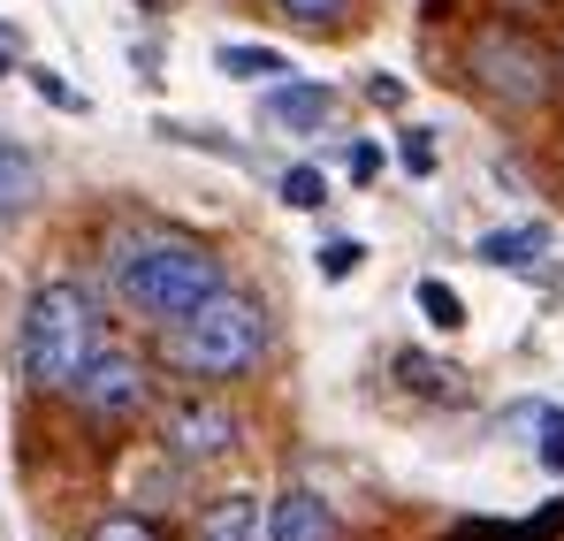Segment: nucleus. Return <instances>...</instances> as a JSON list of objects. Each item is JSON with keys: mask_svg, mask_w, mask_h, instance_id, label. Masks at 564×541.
<instances>
[{"mask_svg": "<svg viewBox=\"0 0 564 541\" xmlns=\"http://www.w3.org/2000/svg\"><path fill=\"white\" fill-rule=\"evenodd\" d=\"M282 206L321 214V206H328V176H321V169H290V176H282Z\"/></svg>", "mask_w": 564, "mask_h": 541, "instance_id": "obj_13", "label": "nucleus"}, {"mask_svg": "<svg viewBox=\"0 0 564 541\" xmlns=\"http://www.w3.org/2000/svg\"><path fill=\"white\" fill-rule=\"evenodd\" d=\"M397 138H404V145H397V161H404L412 176H435V161H443L435 130H420V122H412V130H397Z\"/></svg>", "mask_w": 564, "mask_h": 541, "instance_id": "obj_14", "label": "nucleus"}, {"mask_svg": "<svg viewBox=\"0 0 564 541\" xmlns=\"http://www.w3.org/2000/svg\"><path fill=\"white\" fill-rule=\"evenodd\" d=\"M115 290L145 321H184L206 297H221V260L184 237H122L115 245Z\"/></svg>", "mask_w": 564, "mask_h": 541, "instance_id": "obj_1", "label": "nucleus"}, {"mask_svg": "<svg viewBox=\"0 0 564 541\" xmlns=\"http://www.w3.org/2000/svg\"><path fill=\"white\" fill-rule=\"evenodd\" d=\"M412 297H420V313H427V328H466V297H458L451 282H435V274H427V282H420Z\"/></svg>", "mask_w": 564, "mask_h": 541, "instance_id": "obj_12", "label": "nucleus"}, {"mask_svg": "<svg viewBox=\"0 0 564 541\" xmlns=\"http://www.w3.org/2000/svg\"><path fill=\"white\" fill-rule=\"evenodd\" d=\"M93 541H153V527H145V519H99Z\"/></svg>", "mask_w": 564, "mask_h": 541, "instance_id": "obj_19", "label": "nucleus"}, {"mask_svg": "<svg viewBox=\"0 0 564 541\" xmlns=\"http://www.w3.org/2000/svg\"><path fill=\"white\" fill-rule=\"evenodd\" d=\"M69 389H77V404H85L93 420H130V412L145 404V366L130 359V351H93Z\"/></svg>", "mask_w": 564, "mask_h": 541, "instance_id": "obj_4", "label": "nucleus"}, {"mask_svg": "<svg viewBox=\"0 0 564 541\" xmlns=\"http://www.w3.org/2000/svg\"><path fill=\"white\" fill-rule=\"evenodd\" d=\"M511 420L542 435V473H564V412H557V404H519Z\"/></svg>", "mask_w": 564, "mask_h": 541, "instance_id": "obj_11", "label": "nucleus"}, {"mask_svg": "<svg viewBox=\"0 0 564 541\" xmlns=\"http://www.w3.org/2000/svg\"><path fill=\"white\" fill-rule=\"evenodd\" d=\"M268 115H275L282 130H321L336 115V91L328 85H275L268 91Z\"/></svg>", "mask_w": 564, "mask_h": 541, "instance_id": "obj_8", "label": "nucleus"}, {"mask_svg": "<svg viewBox=\"0 0 564 541\" xmlns=\"http://www.w3.org/2000/svg\"><path fill=\"white\" fill-rule=\"evenodd\" d=\"M260 351H268V313L252 297H229L221 290L198 313L169 321V366H184L198 381H229V374L260 366Z\"/></svg>", "mask_w": 564, "mask_h": 541, "instance_id": "obj_3", "label": "nucleus"}, {"mask_svg": "<svg viewBox=\"0 0 564 541\" xmlns=\"http://www.w3.org/2000/svg\"><path fill=\"white\" fill-rule=\"evenodd\" d=\"M268 541H336V511L313 488H282L268 504Z\"/></svg>", "mask_w": 564, "mask_h": 541, "instance_id": "obj_6", "label": "nucleus"}, {"mask_svg": "<svg viewBox=\"0 0 564 541\" xmlns=\"http://www.w3.org/2000/svg\"><path fill=\"white\" fill-rule=\"evenodd\" d=\"M375 169H381V153H375V145H351V176L367 183V176H375Z\"/></svg>", "mask_w": 564, "mask_h": 541, "instance_id": "obj_22", "label": "nucleus"}, {"mask_svg": "<svg viewBox=\"0 0 564 541\" xmlns=\"http://www.w3.org/2000/svg\"><path fill=\"white\" fill-rule=\"evenodd\" d=\"M344 8H351V0H282V15H297V23H313V31H321V23H336Z\"/></svg>", "mask_w": 564, "mask_h": 541, "instance_id": "obj_17", "label": "nucleus"}, {"mask_svg": "<svg viewBox=\"0 0 564 541\" xmlns=\"http://www.w3.org/2000/svg\"><path fill=\"white\" fill-rule=\"evenodd\" d=\"M214 69H221V77L260 85V77H290V54H275V46H221V54H214Z\"/></svg>", "mask_w": 564, "mask_h": 541, "instance_id": "obj_10", "label": "nucleus"}, {"mask_svg": "<svg viewBox=\"0 0 564 541\" xmlns=\"http://www.w3.org/2000/svg\"><path fill=\"white\" fill-rule=\"evenodd\" d=\"M23 191H31V161L0 138V214H8V206H23Z\"/></svg>", "mask_w": 564, "mask_h": 541, "instance_id": "obj_15", "label": "nucleus"}, {"mask_svg": "<svg viewBox=\"0 0 564 541\" xmlns=\"http://www.w3.org/2000/svg\"><path fill=\"white\" fill-rule=\"evenodd\" d=\"M198 541H268L260 496H214L206 519H198Z\"/></svg>", "mask_w": 564, "mask_h": 541, "instance_id": "obj_7", "label": "nucleus"}, {"mask_svg": "<svg viewBox=\"0 0 564 541\" xmlns=\"http://www.w3.org/2000/svg\"><path fill=\"white\" fill-rule=\"evenodd\" d=\"M31 85H39V99H54V107H69V115H85V91H69L54 69H31Z\"/></svg>", "mask_w": 564, "mask_h": 541, "instance_id": "obj_18", "label": "nucleus"}, {"mask_svg": "<svg viewBox=\"0 0 564 541\" xmlns=\"http://www.w3.org/2000/svg\"><path fill=\"white\" fill-rule=\"evenodd\" d=\"M359 260H367V245H359V237L321 245V274H328V282H351V274H359Z\"/></svg>", "mask_w": 564, "mask_h": 541, "instance_id": "obj_16", "label": "nucleus"}, {"mask_svg": "<svg viewBox=\"0 0 564 541\" xmlns=\"http://www.w3.org/2000/svg\"><path fill=\"white\" fill-rule=\"evenodd\" d=\"M169 451H176V457L237 451V420H229L221 404H176V412H169Z\"/></svg>", "mask_w": 564, "mask_h": 541, "instance_id": "obj_5", "label": "nucleus"}, {"mask_svg": "<svg viewBox=\"0 0 564 541\" xmlns=\"http://www.w3.org/2000/svg\"><path fill=\"white\" fill-rule=\"evenodd\" d=\"M99 351V313L77 282H39L31 305H23V336H15V359L39 389H69L85 359Z\"/></svg>", "mask_w": 564, "mask_h": 541, "instance_id": "obj_2", "label": "nucleus"}, {"mask_svg": "<svg viewBox=\"0 0 564 541\" xmlns=\"http://www.w3.org/2000/svg\"><path fill=\"white\" fill-rule=\"evenodd\" d=\"M542 252H550V229L542 221H519V229H496V237H480V260L488 268H542Z\"/></svg>", "mask_w": 564, "mask_h": 541, "instance_id": "obj_9", "label": "nucleus"}, {"mask_svg": "<svg viewBox=\"0 0 564 541\" xmlns=\"http://www.w3.org/2000/svg\"><path fill=\"white\" fill-rule=\"evenodd\" d=\"M367 99H375V107H404V77L375 69V77H367Z\"/></svg>", "mask_w": 564, "mask_h": 541, "instance_id": "obj_20", "label": "nucleus"}, {"mask_svg": "<svg viewBox=\"0 0 564 541\" xmlns=\"http://www.w3.org/2000/svg\"><path fill=\"white\" fill-rule=\"evenodd\" d=\"M15 54H23V31H15V23H0V77L15 69Z\"/></svg>", "mask_w": 564, "mask_h": 541, "instance_id": "obj_21", "label": "nucleus"}]
</instances>
